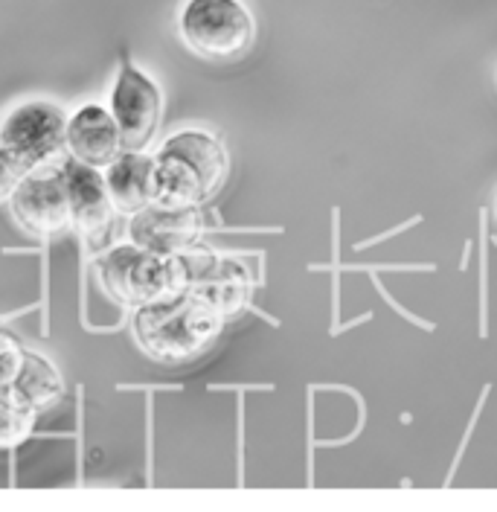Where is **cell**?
Instances as JSON below:
<instances>
[{
    "instance_id": "cell-6",
    "label": "cell",
    "mask_w": 497,
    "mask_h": 512,
    "mask_svg": "<svg viewBox=\"0 0 497 512\" xmlns=\"http://www.w3.org/2000/svg\"><path fill=\"white\" fill-rule=\"evenodd\" d=\"M184 291L213 309L218 318H239L250 306L253 297V277L248 265L227 254L210 251L204 245H192L178 254Z\"/></svg>"
},
{
    "instance_id": "cell-14",
    "label": "cell",
    "mask_w": 497,
    "mask_h": 512,
    "mask_svg": "<svg viewBox=\"0 0 497 512\" xmlns=\"http://www.w3.org/2000/svg\"><path fill=\"white\" fill-rule=\"evenodd\" d=\"M35 416L38 414H35L32 408H27V405L0 396V440H3V446H18V443L32 431Z\"/></svg>"
},
{
    "instance_id": "cell-1",
    "label": "cell",
    "mask_w": 497,
    "mask_h": 512,
    "mask_svg": "<svg viewBox=\"0 0 497 512\" xmlns=\"http://www.w3.org/2000/svg\"><path fill=\"white\" fill-rule=\"evenodd\" d=\"M227 320L218 318L213 309L189 297L187 291L172 294L149 306L134 309L131 329L134 341L152 361L160 364H187L221 335Z\"/></svg>"
},
{
    "instance_id": "cell-13",
    "label": "cell",
    "mask_w": 497,
    "mask_h": 512,
    "mask_svg": "<svg viewBox=\"0 0 497 512\" xmlns=\"http://www.w3.org/2000/svg\"><path fill=\"white\" fill-rule=\"evenodd\" d=\"M108 190L120 213L134 216L146 204L155 201V158L140 149H125L120 158L105 169Z\"/></svg>"
},
{
    "instance_id": "cell-2",
    "label": "cell",
    "mask_w": 497,
    "mask_h": 512,
    "mask_svg": "<svg viewBox=\"0 0 497 512\" xmlns=\"http://www.w3.org/2000/svg\"><path fill=\"white\" fill-rule=\"evenodd\" d=\"M230 172L224 143L207 131H178L155 155V201L172 207L207 204Z\"/></svg>"
},
{
    "instance_id": "cell-11",
    "label": "cell",
    "mask_w": 497,
    "mask_h": 512,
    "mask_svg": "<svg viewBox=\"0 0 497 512\" xmlns=\"http://www.w3.org/2000/svg\"><path fill=\"white\" fill-rule=\"evenodd\" d=\"M204 230L201 207H172V204H146L128 222V239L146 251L160 256H178L198 245Z\"/></svg>"
},
{
    "instance_id": "cell-10",
    "label": "cell",
    "mask_w": 497,
    "mask_h": 512,
    "mask_svg": "<svg viewBox=\"0 0 497 512\" xmlns=\"http://www.w3.org/2000/svg\"><path fill=\"white\" fill-rule=\"evenodd\" d=\"M111 114L120 126L125 149H146V143L155 137L160 117H163V96L157 85L140 73L137 67L123 62L117 76L114 94H111Z\"/></svg>"
},
{
    "instance_id": "cell-8",
    "label": "cell",
    "mask_w": 497,
    "mask_h": 512,
    "mask_svg": "<svg viewBox=\"0 0 497 512\" xmlns=\"http://www.w3.org/2000/svg\"><path fill=\"white\" fill-rule=\"evenodd\" d=\"M62 175L70 195V213H73V230L82 236L85 248L91 254H102L114 248V233L120 210L114 204V195L108 190L105 175L76 158L62 160Z\"/></svg>"
},
{
    "instance_id": "cell-3",
    "label": "cell",
    "mask_w": 497,
    "mask_h": 512,
    "mask_svg": "<svg viewBox=\"0 0 497 512\" xmlns=\"http://www.w3.org/2000/svg\"><path fill=\"white\" fill-rule=\"evenodd\" d=\"M67 123L70 117L59 105L32 99L9 111L0 128V160H3V184L12 190L32 169L56 163L67 149Z\"/></svg>"
},
{
    "instance_id": "cell-9",
    "label": "cell",
    "mask_w": 497,
    "mask_h": 512,
    "mask_svg": "<svg viewBox=\"0 0 497 512\" xmlns=\"http://www.w3.org/2000/svg\"><path fill=\"white\" fill-rule=\"evenodd\" d=\"M0 358V396L27 405L35 414H44L62 402L64 382L59 370L38 352L18 344L9 332L0 338Z\"/></svg>"
},
{
    "instance_id": "cell-7",
    "label": "cell",
    "mask_w": 497,
    "mask_h": 512,
    "mask_svg": "<svg viewBox=\"0 0 497 512\" xmlns=\"http://www.w3.org/2000/svg\"><path fill=\"white\" fill-rule=\"evenodd\" d=\"M15 224L35 239H53L73 227L70 195L62 175V160L32 169L6 192Z\"/></svg>"
},
{
    "instance_id": "cell-4",
    "label": "cell",
    "mask_w": 497,
    "mask_h": 512,
    "mask_svg": "<svg viewBox=\"0 0 497 512\" xmlns=\"http://www.w3.org/2000/svg\"><path fill=\"white\" fill-rule=\"evenodd\" d=\"M99 286L111 300L140 309L184 291L178 256H160L128 242L108 248L94 262Z\"/></svg>"
},
{
    "instance_id": "cell-5",
    "label": "cell",
    "mask_w": 497,
    "mask_h": 512,
    "mask_svg": "<svg viewBox=\"0 0 497 512\" xmlns=\"http://www.w3.org/2000/svg\"><path fill=\"white\" fill-rule=\"evenodd\" d=\"M178 32L198 59L227 64L248 56L256 41V21L242 0H187Z\"/></svg>"
},
{
    "instance_id": "cell-12",
    "label": "cell",
    "mask_w": 497,
    "mask_h": 512,
    "mask_svg": "<svg viewBox=\"0 0 497 512\" xmlns=\"http://www.w3.org/2000/svg\"><path fill=\"white\" fill-rule=\"evenodd\" d=\"M125 152L114 114L102 105H82L67 123V155L96 169H108Z\"/></svg>"
}]
</instances>
